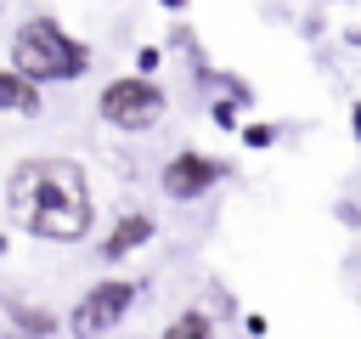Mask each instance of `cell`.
<instances>
[{"mask_svg":"<svg viewBox=\"0 0 361 339\" xmlns=\"http://www.w3.org/2000/svg\"><path fill=\"white\" fill-rule=\"evenodd\" d=\"M6 209L11 220L39 243H85L96 226L90 175L79 158H23L6 175Z\"/></svg>","mask_w":361,"mask_h":339,"instance_id":"1","label":"cell"},{"mask_svg":"<svg viewBox=\"0 0 361 339\" xmlns=\"http://www.w3.org/2000/svg\"><path fill=\"white\" fill-rule=\"evenodd\" d=\"M11 68L28 73L34 85H68L90 73V45L79 34H68L56 17L34 11L11 28Z\"/></svg>","mask_w":361,"mask_h":339,"instance_id":"2","label":"cell"},{"mask_svg":"<svg viewBox=\"0 0 361 339\" xmlns=\"http://www.w3.org/2000/svg\"><path fill=\"white\" fill-rule=\"evenodd\" d=\"M96 113H102V124L135 136V130H152V124L169 113V96H164V85H158L152 73H118V79L102 85Z\"/></svg>","mask_w":361,"mask_h":339,"instance_id":"3","label":"cell"},{"mask_svg":"<svg viewBox=\"0 0 361 339\" xmlns=\"http://www.w3.org/2000/svg\"><path fill=\"white\" fill-rule=\"evenodd\" d=\"M135 299H141V282L135 277H102V282H90L73 299V311L62 316V328H68V339H107L135 311Z\"/></svg>","mask_w":361,"mask_h":339,"instance_id":"4","label":"cell"},{"mask_svg":"<svg viewBox=\"0 0 361 339\" xmlns=\"http://www.w3.org/2000/svg\"><path fill=\"white\" fill-rule=\"evenodd\" d=\"M226 181V164L220 158H209V153H197V147H180V153H169L164 158V170H158V192L169 198V203H197L203 192H214Z\"/></svg>","mask_w":361,"mask_h":339,"instance_id":"5","label":"cell"},{"mask_svg":"<svg viewBox=\"0 0 361 339\" xmlns=\"http://www.w3.org/2000/svg\"><path fill=\"white\" fill-rule=\"evenodd\" d=\"M152 237H158V220H152L147 209H124V215L113 220V232H107V237L96 243V254H102L107 266H118L124 254H135V249H147Z\"/></svg>","mask_w":361,"mask_h":339,"instance_id":"6","label":"cell"},{"mask_svg":"<svg viewBox=\"0 0 361 339\" xmlns=\"http://www.w3.org/2000/svg\"><path fill=\"white\" fill-rule=\"evenodd\" d=\"M0 305H6V322H17L28 339H62V316L56 311H45L34 299H17V294H6Z\"/></svg>","mask_w":361,"mask_h":339,"instance_id":"7","label":"cell"},{"mask_svg":"<svg viewBox=\"0 0 361 339\" xmlns=\"http://www.w3.org/2000/svg\"><path fill=\"white\" fill-rule=\"evenodd\" d=\"M45 107V96H39V85L28 79V73H17L11 62L0 68V113H23V119H34Z\"/></svg>","mask_w":361,"mask_h":339,"instance_id":"8","label":"cell"},{"mask_svg":"<svg viewBox=\"0 0 361 339\" xmlns=\"http://www.w3.org/2000/svg\"><path fill=\"white\" fill-rule=\"evenodd\" d=\"M158 339H214V316L203 311V305H186L180 316H169L164 322V333Z\"/></svg>","mask_w":361,"mask_h":339,"instance_id":"9","label":"cell"},{"mask_svg":"<svg viewBox=\"0 0 361 339\" xmlns=\"http://www.w3.org/2000/svg\"><path fill=\"white\" fill-rule=\"evenodd\" d=\"M237 107H243V102H231V96H220V102L209 107V119H214L220 130H237Z\"/></svg>","mask_w":361,"mask_h":339,"instance_id":"10","label":"cell"},{"mask_svg":"<svg viewBox=\"0 0 361 339\" xmlns=\"http://www.w3.org/2000/svg\"><path fill=\"white\" fill-rule=\"evenodd\" d=\"M271 141H276V124H243V147L259 153V147H271Z\"/></svg>","mask_w":361,"mask_h":339,"instance_id":"11","label":"cell"},{"mask_svg":"<svg viewBox=\"0 0 361 339\" xmlns=\"http://www.w3.org/2000/svg\"><path fill=\"white\" fill-rule=\"evenodd\" d=\"M158 62H164V45H141L135 51V73H152Z\"/></svg>","mask_w":361,"mask_h":339,"instance_id":"12","label":"cell"},{"mask_svg":"<svg viewBox=\"0 0 361 339\" xmlns=\"http://www.w3.org/2000/svg\"><path fill=\"white\" fill-rule=\"evenodd\" d=\"M243 328H248V339H265V328H271V322H265L259 311H248V316H243Z\"/></svg>","mask_w":361,"mask_h":339,"instance_id":"13","label":"cell"},{"mask_svg":"<svg viewBox=\"0 0 361 339\" xmlns=\"http://www.w3.org/2000/svg\"><path fill=\"white\" fill-rule=\"evenodd\" d=\"M0 339H28V333H23L17 322H0Z\"/></svg>","mask_w":361,"mask_h":339,"instance_id":"14","label":"cell"},{"mask_svg":"<svg viewBox=\"0 0 361 339\" xmlns=\"http://www.w3.org/2000/svg\"><path fill=\"white\" fill-rule=\"evenodd\" d=\"M350 130H355V141H361V102L350 107Z\"/></svg>","mask_w":361,"mask_h":339,"instance_id":"15","label":"cell"},{"mask_svg":"<svg viewBox=\"0 0 361 339\" xmlns=\"http://www.w3.org/2000/svg\"><path fill=\"white\" fill-rule=\"evenodd\" d=\"M158 6H164V11H186V0H158Z\"/></svg>","mask_w":361,"mask_h":339,"instance_id":"16","label":"cell"},{"mask_svg":"<svg viewBox=\"0 0 361 339\" xmlns=\"http://www.w3.org/2000/svg\"><path fill=\"white\" fill-rule=\"evenodd\" d=\"M6 249H11V237H6V232H0V260H6Z\"/></svg>","mask_w":361,"mask_h":339,"instance_id":"17","label":"cell"}]
</instances>
